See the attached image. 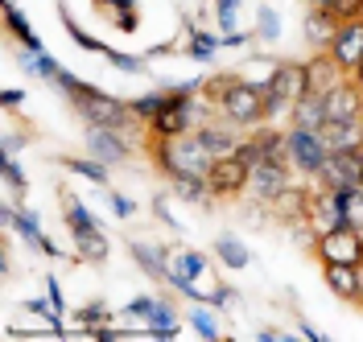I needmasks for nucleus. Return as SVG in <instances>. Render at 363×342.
Wrapping results in <instances>:
<instances>
[{
  "label": "nucleus",
  "instance_id": "4c0bfd02",
  "mask_svg": "<svg viewBox=\"0 0 363 342\" xmlns=\"http://www.w3.org/2000/svg\"><path fill=\"white\" fill-rule=\"evenodd\" d=\"M104 58H112L120 70H145V58H133V54H116V50H108Z\"/></svg>",
  "mask_w": 363,
  "mask_h": 342
},
{
  "label": "nucleus",
  "instance_id": "3c124183",
  "mask_svg": "<svg viewBox=\"0 0 363 342\" xmlns=\"http://www.w3.org/2000/svg\"><path fill=\"white\" fill-rule=\"evenodd\" d=\"M359 21H363V17H359Z\"/></svg>",
  "mask_w": 363,
  "mask_h": 342
},
{
  "label": "nucleus",
  "instance_id": "cd10ccee",
  "mask_svg": "<svg viewBox=\"0 0 363 342\" xmlns=\"http://www.w3.org/2000/svg\"><path fill=\"white\" fill-rule=\"evenodd\" d=\"M161 103H165V91H161V95H140V99H133V103H128V112L153 120V115L161 112Z\"/></svg>",
  "mask_w": 363,
  "mask_h": 342
},
{
  "label": "nucleus",
  "instance_id": "a18cd8bd",
  "mask_svg": "<svg viewBox=\"0 0 363 342\" xmlns=\"http://www.w3.org/2000/svg\"><path fill=\"white\" fill-rule=\"evenodd\" d=\"M21 99H25L21 91H4V95H0V103H4V108H17V103H21Z\"/></svg>",
  "mask_w": 363,
  "mask_h": 342
},
{
  "label": "nucleus",
  "instance_id": "f704fd0d",
  "mask_svg": "<svg viewBox=\"0 0 363 342\" xmlns=\"http://www.w3.org/2000/svg\"><path fill=\"white\" fill-rule=\"evenodd\" d=\"M190 326H194L203 338H219V330H215V318H211V314H203V309H194V314H190Z\"/></svg>",
  "mask_w": 363,
  "mask_h": 342
},
{
  "label": "nucleus",
  "instance_id": "b1692460",
  "mask_svg": "<svg viewBox=\"0 0 363 342\" xmlns=\"http://www.w3.org/2000/svg\"><path fill=\"white\" fill-rule=\"evenodd\" d=\"M4 223H13V227L21 231L25 239H33V244H42V223L29 215V210H4Z\"/></svg>",
  "mask_w": 363,
  "mask_h": 342
},
{
  "label": "nucleus",
  "instance_id": "2f4dec72",
  "mask_svg": "<svg viewBox=\"0 0 363 342\" xmlns=\"http://www.w3.org/2000/svg\"><path fill=\"white\" fill-rule=\"evenodd\" d=\"M0 169H4V178H9V186H13L17 194H25V173H21V165H17V161L9 157V153L0 157Z\"/></svg>",
  "mask_w": 363,
  "mask_h": 342
},
{
  "label": "nucleus",
  "instance_id": "4468645a",
  "mask_svg": "<svg viewBox=\"0 0 363 342\" xmlns=\"http://www.w3.org/2000/svg\"><path fill=\"white\" fill-rule=\"evenodd\" d=\"M335 87H339V62H335L330 54H322V58H314V62L306 67V91L330 95Z\"/></svg>",
  "mask_w": 363,
  "mask_h": 342
},
{
  "label": "nucleus",
  "instance_id": "c85d7f7f",
  "mask_svg": "<svg viewBox=\"0 0 363 342\" xmlns=\"http://www.w3.org/2000/svg\"><path fill=\"white\" fill-rule=\"evenodd\" d=\"M256 38H264V42H277L281 38V17H277V8H269V4L260 8V33Z\"/></svg>",
  "mask_w": 363,
  "mask_h": 342
},
{
  "label": "nucleus",
  "instance_id": "37998d69",
  "mask_svg": "<svg viewBox=\"0 0 363 342\" xmlns=\"http://www.w3.org/2000/svg\"><path fill=\"white\" fill-rule=\"evenodd\" d=\"M244 42H248V33H223L219 38V46H244Z\"/></svg>",
  "mask_w": 363,
  "mask_h": 342
},
{
  "label": "nucleus",
  "instance_id": "39448f33",
  "mask_svg": "<svg viewBox=\"0 0 363 342\" xmlns=\"http://www.w3.org/2000/svg\"><path fill=\"white\" fill-rule=\"evenodd\" d=\"M67 223H70V231H74V244H79V260L95 264V260L108 256V239L99 235V223L83 210L79 198H67Z\"/></svg>",
  "mask_w": 363,
  "mask_h": 342
},
{
  "label": "nucleus",
  "instance_id": "58836bf2",
  "mask_svg": "<svg viewBox=\"0 0 363 342\" xmlns=\"http://www.w3.org/2000/svg\"><path fill=\"white\" fill-rule=\"evenodd\" d=\"M58 62L50 58V54H38V62H33V74H42V79H58Z\"/></svg>",
  "mask_w": 363,
  "mask_h": 342
},
{
  "label": "nucleus",
  "instance_id": "0eeeda50",
  "mask_svg": "<svg viewBox=\"0 0 363 342\" xmlns=\"http://www.w3.org/2000/svg\"><path fill=\"white\" fill-rule=\"evenodd\" d=\"M322 182H326V190H355V186H363V149L330 153L326 165H322Z\"/></svg>",
  "mask_w": 363,
  "mask_h": 342
},
{
  "label": "nucleus",
  "instance_id": "393cba45",
  "mask_svg": "<svg viewBox=\"0 0 363 342\" xmlns=\"http://www.w3.org/2000/svg\"><path fill=\"white\" fill-rule=\"evenodd\" d=\"M256 149H260V157H269V161H289L281 132H260V137H256Z\"/></svg>",
  "mask_w": 363,
  "mask_h": 342
},
{
  "label": "nucleus",
  "instance_id": "79ce46f5",
  "mask_svg": "<svg viewBox=\"0 0 363 342\" xmlns=\"http://www.w3.org/2000/svg\"><path fill=\"white\" fill-rule=\"evenodd\" d=\"M112 210H116V215H120V219H128V215H133L136 206L128 203V198H124V194H112Z\"/></svg>",
  "mask_w": 363,
  "mask_h": 342
},
{
  "label": "nucleus",
  "instance_id": "f257e3e1",
  "mask_svg": "<svg viewBox=\"0 0 363 342\" xmlns=\"http://www.w3.org/2000/svg\"><path fill=\"white\" fill-rule=\"evenodd\" d=\"M157 165L169 173V178H194V182H206L215 157L199 144V137H165V140H157Z\"/></svg>",
  "mask_w": 363,
  "mask_h": 342
},
{
  "label": "nucleus",
  "instance_id": "9b49d317",
  "mask_svg": "<svg viewBox=\"0 0 363 342\" xmlns=\"http://www.w3.org/2000/svg\"><path fill=\"white\" fill-rule=\"evenodd\" d=\"M252 194H256V203H272L281 190H285V161H260V165H252Z\"/></svg>",
  "mask_w": 363,
  "mask_h": 342
},
{
  "label": "nucleus",
  "instance_id": "5701e85b",
  "mask_svg": "<svg viewBox=\"0 0 363 342\" xmlns=\"http://www.w3.org/2000/svg\"><path fill=\"white\" fill-rule=\"evenodd\" d=\"M203 268H206V256H203V251H178V256L169 260V273H178L182 280H194Z\"/></svg>",
  "mask_w": 363,
  "mask_h": 342
},
{
  "label": "nucleus",
  "instance_id": "423d86ee",
  "mask_svg": "<svg viewBox=\"0 0 363 342\" xmlns=\"http://www.w3.org/2000/svg\"><path fill=\"white\" fill-rule=\"evenodd\" d=\"M285 153H289V165H297L301 173H322V165L330 157L314 128H294V132L285 137Z\"/></svg>",
  "mask_w": 363,
  "mask_h": 342
},
{
  "label": "nucleus",
  "instance_id": "ea45409f",
  "mask_svg": "<svg viewBox=\"0 0 363 342\" xmlns=\"http://www.w3.org/2000/svg\"><path fill=\"white\" fill-rule=\"evenodd\" d=\"M45 293H50V305H54V314H62V305H67V301H62V289H58V280H54V276L45 280Z\"/></svg>",
  "mask_w": 363,
  "mask_h": 342
},
{
  "label": "nucleus",
  "instance_id": "6e6552de",
  "mask_svg": "<svg viewBox=\"0 0 363 342\" xmlns=\"http://www.w3.org/2000/svg\"><path fill=\"white\" fill-rule=\"evenodd\" d=\"M318 256L326 264H363V235L351 227L326 231V235H318Z\"/></svg>",
  "mask_w": 363,
  "mask_h": 342
},
{
  "label": "nucleus",
  "instance_id": "6ab92c4d",
  "mask_svg": "<svg viewBox=\"0 0 363 342\" xmlns=\"http://www.w3.org/2000/svg\"><path fill=\"white\" fill-rule=\"evenodd\" d=\"M335 29H339V21H335L330 13H322V8H310V17H306V38H310L314 46H330Z\"/></svg>",
  "mask_w": 363,
  "mask_h": 342
},
{
  "label": "nucleus",
  "instance_id": "09e8293b",
  "mask_svg": "<svg viewBox=\"0 0 363 342\" xmlns=\"http://www.w3.org/2000/svg\"><path fill=\"white\" fill-rule=\"evenodd\" d=\"M351 74H355V83H359V87H363V58H359V62H355V70H351Z\"/></svg>",
  "mask_w": 363,
  "mask_h": 342
},
{
  "label": "nucleus",
  "instance_id": "ddd939ff",
  "mask_svg": "<svg viewBox=\"0 0 363 342\" xmlns=\"http://www.w3.org/2000/svg\"><path fill=\"white\" fill-rule=\"evenodd\" d=\"M363 264H326V285L347 301H359L363 297Z\"/></svg>",
  "mask_w": 363,
  "mask_h": 342
},
{
  "label": "nucleus",
  "instance_id": "a211bd4d",
  "mask_svg": "<svg viewBox=\"0 0 363 342\" xmlns=\"http://www.w3.org/2000/svg\"><path fill=\"white\" fill-rule=\"evenodd\" d=\"M4 21H9V29H13V38H21V46H25V50H33V54H45L42 38H33L29 21L21 17V8H17L13 0H4Z\"/></svg>",
  "mask_w": 363,
  "mask_h": 342
},
{
  "label": "nucleus",
  "instance_id": "2eb2a0df",
  "mask_svg": "<svg viewBox=\"0 0 363 342\" xmlns=\"http://www.w3.org/2000/svg\"><path fill=\"white\" fill-rule=\"evenodd\" d=\"M87 144H91V157L104 161V165H116V161H124V153H128V144H120L112 128H91Z\"/></svg>",
  "mask_w": 363,
  "mask_h": 342
},
{
  "label": "nucleus",
  "instance_id": "de8ad7c7",
  "mask_svg": "<svg viewBox=\"0 0 363 342\" xmlns=\"http://www.w3.org/2000/svg\"><path fill=\"white\" fill-rule=\"evenodd\" d=\"M21 140H25V137H17V132H9V137H4V153H13V149H21Z\"/></svg>",
  "mask_w": 363,
  "mask_h": 342
},
{
  "label": "nucleus",
  "instance_id": "f03ea898",
  "mask_svg": "<svg viewBox=\"0 0 363 342\" xmlns=\"http://www.w3.org/2000/svg\"><path fill=\"white\" fill-rule=\"evenodd\" d=\"M211 95H215L219 112L231 124H256V120H264V87H252V83H240V79H219L211 87Z\"/></svg>",
  "mask_w": 363,
  "mask_h": 342
},
{
  "label": "nucleus",
  "instance_id": "bb28decb",
  "mask_svg": "<svg viewBox=\"0 0 363 342\" xmlns=\"http://www.w3.org/2000/svg\"><path fill=\"white\" fill-rule=\"evenodd\" d=\"M67 169H74V173H83V178H91L95 186H108V165L104 161H67Z\"/></svg>",
  "mask_w": 363,
  "mask_h": 342
},
{
  "label": "nucleus",
  "instance_id": "473e14b6",
  "mask_svg": "<svg viewBox=\"0 0 363 342\" xmlns=\"http://www.w3.org/2000/svg\"><path fill=\"white\" fill-rule=\"evenodd\" d=\"M153 305H157V297H133V301L124 305V314H128V318H145V321H149Z\"/></svg>",
  "mask_w": 363,
  "mask_h": 342
},
{
  "label": "nucleus",
  "instance_id": "a19ab883",
  "mask_svg": "<svg viewBox=\"0 0 363 342\" xmlns=\"http://www.w3.org/2000/svg\"><path fill=\"white\" fill-rule=\"evenodd\" d=\"M91 338H99V342H116V338H128V330H108V326H95V330H91Z\"/></svg>",
  "mask_w": 363,
  "mask_h": 342
},
{
  "label": "nucleus",
  "instance_id": "9d476101",
  "mask_svg": "<svg viewBox=\"0 0 363 342\" xmlns=\"http://www.w3.org/2000/svg\"><path fill=\"white\" fill-rule=\"evenodd\" d=\"M326 50H330V58L339 62V70H355V62L363 58V21L339 25Z\"/></svg>",
  "mask_w": 363,
  "mask_h": 342
},
{
  "label": "nucleus",
  "instance_id": "c756f323",
  "mask_svg": "<svg viewBox=\"0 0 363 342\" xmlns=\"http://www.w3.org/2000/svg\"><path fill=\"white\" fill-rule=\"evenodd\" d=\"M149 326H153V330H178V318H174V309H169L165 301H157L153 314H149Z\"/></svg>",
  "mask_w": 363,
  "mask_h": 342
},
{
  "label": "nucleus",
  "instance_id": "20e7f679",
  "mask_svg": "<svg viewBox=\"0 0 363 342\" xmlns=\"http://www.w3.org/2000/svg\"><path fill=\"white\" fill-rule=\"evenodd\" d=\"M301 95H306V67H297V62L277 67L272 79L264 83V115H277L281 108H294Z\"/></svg>",
  "mask_w": 363,
  "mask_h": 342
},
{
  "label": "nucleus",
  "instance_id": "c9c22d12",
  "mask_svg": "<svg viewBox=\"0 0 363 342\" xmlns=\"http://www.w3.org/2000/svg\"><path fill=\"white\" fill-rule=\"evenodd\" d=\"M219 4V25H223V33H235V8H240V0H215Z\"/></svg>",
  "mask_w": 363,
  "mask_h": 342
},
{
  "label": "nucleus",
  "instance_id": "1a4fd4ad",
  "mask_svg": "<svg viewBox=\"0 0 363 342\" xmlns=\"http://www.w3.org/2000/svg\"><path fill=\"white\" fill-rule=\"evenodd\" d=\"M248 178H252L248 165L235 157V153H227V157H215L211 173H206V186H211V194H219V198H231V194H240V190L248 186Z\"/></svg>",
  "mask_w": 363,
  "mask_h": 342
},
{
  "label": "nucleus",
  "instance_id": "a878e982",
  "mask_svg": "<svg viewBox=\"0 0 363 342\" xmlns=\"http://www.w3.org/2000/svg\"><path fill=\"white\" fill-rule=\"evenodd\" d=\"M322 13H330L339 25L359 21V17H363V0H330V8H322Z\"/></svg>",
  "mask_w": 363,
  "mask_h": 342
},
{
  "label": "nucleus",
  "instance_id": "8fccbe9b",
  "mask_svg": "<svg viewBox=\"0 0 363 342\" xmlns=\"http://www.w3.org/2000/svg\"><path fill=\"white\" fill-rule=\"evenodd\" d=\"M310 4H314V8H330V0H310Z\"/></svg>",
  "mask_w": 363,
  "mask_h": 342
},
{
  "label": "nucleus",
  "instance_id": "dca6fc26",
  "mask_svg": "<svg viewBox=\"0 0 363 342\" xmlns=\"http://www.w3.org/2000/svg\"><path fill=\"white\" fill-rule=\"evenodd\" d=\"M326 99V120H359V91L355 87H335L330 95H322Z\"/></svg>",
  "mask_w": 363,
  "mask_h": 342
},
{
  "label": "nucleus",
  "instance_id": "aec40b11",
  "mask_svg": "<svg viewBox=\"0 0 363 342\" xmlns=\"http://www.w3.org/2000/svg\"><path fill=\"white\" fill-rule=\"evenodd\" d=\"M128 251H133L136 256V264H140V268H145V273L149 276H161V280H165V273H169V260H165V256H161V251H153V248H145V244H128Z\"/></svg>",
  "mask_w": 363,
  "mask_h": 342
},
{
  "label": "nucleus",
  "instance_id": "7ed1b4c3",
  "mask_svg": "<svg viewBox=\"0 0 363 342\" xmlns=\"http://www.w3.org/2000/svg\"><path fill=\"white\" fill-rule=\"evenodd\" d=\"M70 103H74V112L83 115V120H87L91 128H124V124H128V108H124V103H116L112 95H104L99 91V87H87V83H74V87H70Z\"/></svg>",
  "mask_w": 363,
  "mask_h": 342
},
{
  "label": "nucleus",
  "instance_id": "49530a36",
  "mask_svg": "<svg viewBox=\"0 0 363 342\" xmlns=\"http://www.w3.org/2000/svg\"><path fill=\"white\" fill-rule=\"evenodd\" d=\"M99 4H112L116 13H133V0H99Z\"/></svg>",
  "mask_w": 363,
  "mask_h": 342
},
{
  "label": "nucleus",
  "instance_id": "412c9836",
  "mask_svg": "<svg viewBox=\"0 0 363 342\" xmlns=\"http://www.w3.org/2000/svg\"><path fill=\"white\" fill-rule=\"evenodd\" d=\"M215 251H219V260H223L227 268H248V248L240 244V239H231V235H219L215 239Z\"/></svg>",
  "mask_w": 363,
  "mask_h": 342
},
{
  "label": "nucleus",
  "instance_id": "4be33fe9",
  "mask_svg": "<svg viewBox=\"0 0 363 342\" xmlns=\"http://www.w3.org/2000/svg\"><path fill=\"white\" fill-rule=\"evenodd\" d=\"M194 137H199V144H203L211 157H227V153H235V140L227 137V132H219V128H199Z\"/></svg>",
  "mask_w": 363,
  "mask_h": 342
},
{
  "label": "nucleus",
  "instance_id": "72a5a7b5",
  "mask_svg": "<svg viewBox=\"0 0 363 342\" xmlns=\"http://www.w3.org/2000/svg\"><path fill=\"white\" fill-rule=\"evenodd\" d=\"M79 321L95 330L99 321H108V305H104V301H95V305H87V309H79Z\"/></svg>",
  "mask_w": 363,
  "mask_h": 342
},
{
  "label": "nucleus",
  "instance_id": "c03bdc74",
  "mask_svg": "<svg viewBox=\"0 0 363 342\" xmlns=\"http://www.w3.org/2000/svg\"><path fill=\"white\" fill-rule=\"evenodd\" d=\"M211 301H215V305H227V301H231V289H227V285H219V289L211 293Z\"/></svg>",
  "mask_w": 363,
  "mask_h": 342
},
{
  "label": "nucleus",
  "instance_id": "7c9ffc66",
  "mask_svg": "<svg viewBox=\"0 0 363 342\" xmlns=\"http://www.w3.org/2000/svg\"><path fill=\"white\" fill-rule=\"evenodd\" d=\"M215 46H219V38H211V33H194V42H190V54L194 58H203V62H211V54H215Z\"/></svg>",
  "mask_w": 363,
  "mask_h": 342
},
{
  "label": "nucleus",
  "instance_id": "f8f14e48",
  "mask_svg": "<svg viewBox=\"0 0 363 342\" xmlns=\"http://www.w3.org/2000/svg\"><path fill=\"white\" fill-rule=\"evenodd\" d=\"M318 137L326 144V153H347V149H359L363 144V128H359V120H326L318 128Z\"/></svg>",
  "mask_w": 363,
  "mask_h": 342
},
{
  "label": "nucleus",
  "instance_id": "e433bc0d",
  "mask_svg": "<svg viewBox=\"0 0 363 342\" xmlns=\"http://www.w3.org/2000/svg\"><path fill=\"white\" fill-rule=\"evenodd\" d=\"M67 29H70V38H74V42H79L83 50H99V54H108V46H104V42H95V38H87V33H83L79 25L70 21V17H67Z\"/></svg>",
  "mask_w": 363,
  "mask_h": 342
},
{
  "label": "nucleus",
  "instance_id": "f3484780",
  "mask_svg": "<svg viewBox=\"0 0 363 342\" xmlns=\"http://www.w3.org/2000/svg\"><path fill=\"white\" fill-rule=\"evenodd\" d=\"M294 120H297V128H314V132H318V128L326 124V99L314 95V91H306L294 103Z\"/></svg>",
  "mask_w": 363,
  "mask_h": 342
}]
</instances>
